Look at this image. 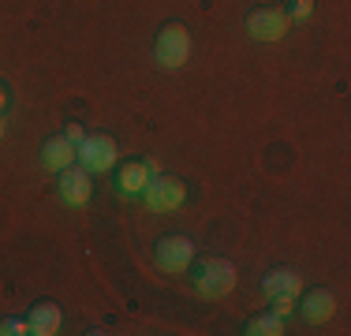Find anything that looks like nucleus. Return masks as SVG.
Masks as SVG:
<instances>
[{"instance_id": "15", "label": "nucleus", "mask_w": 351, "mask_h": 336, "mask_svg": "<svg viewBox=\"0 0 351 336\" xmlns=\"http://www.w3.org/2000/svg\"><path fill=\"white\" fill-rule=\"evenodd\" d=\"M27 317H4L0 322V336H27Z\"/></svg>"}, {"instance_id": "4", "label": "nucleus", "mask_w": 351, "mask_h": 336, "mask_svg": "<svg viewBox=\"0 0 351 336\" xmlns=\"http://www.w3.org/2000/svg\"><path fill=\"white\" fill-rule=\"evenodd\" d=\"M154 262H157L161 273H172V276L176 273H187V269L195 265V239H187V235H180V232L157 239Z\"/></svg>"}, {"instance_id": "6", "label": "nucleus", "mask_w": 351, "mask_h": 336, "mask_svg": "<svg viewBox=\"0 0 351 336\" xmlns=\"http://www.w3.org/2000/svg\"><path fill=\"white\" fill-rule=\"evenodd\" d=\"M116 154H120V149H116V142L108 139V134H86V139L79 142V161L90 176L94 172H112Z\"/></svg>"}, {"instance_id": "1", "label": "nucleus", "mask_w": 351, "mask_h": 336, "mask_svg": "<svg viewBox=\"0 0 351 336\" xmlns=\"http://www.w3.org/2000/svg\"><path fill=\"white\" fill-rule=\"evenodd\" d=\"M236 288V265L228 258H206L195 269V291L206 299H224Z\"/></svg>"}, {"instance_id": "13", "label": "nucleus", "mask_w": 351, "mask_h": 336, "mask_svg": "<svg viewBox=\"0 0 351 336\" xmlns=\"http://www.w3.org/2000/svg\"><path fill=\"white\" fill-rule=\"evenodd\" d=\"M243 333H247V336H280V333H284V317L273 314V310H265V314L250 317Z\"/></svg>"}, {"instance_id": "2", "label": "nucleus", "mask_w": 351, "mask_h": 336, "mask_svg": "<svg viewBox=\"0 0 351 336\" xmlns=\"http://www.w3.org/2000/svg\"><path fill=\"white\" fill-rule=\"evenodd\" d=\"M191 56V34L183 23H169V27H161L154 41V60L165 67V71H176V67H183Z\"/></svg>"}, {"instance_id": "11", "label": "nucleus", "mask_w": 351, "mask_h": 336, "mask_svg": "<svg viewBox=\"0 0 351 336\" xmlns=\"http://www.w3.org/2000/svg\"><path fill=\"white\" fill-rule=\"evenodd\" d=\"M79 161V146L68 139V134H53V139L41 146V165L49 168V172H64V168H71Z\"/></svg>"}, {"instance_id": "14", "label": "nucleus", "mask_w": 351, "mask_h": 336, "mask_svg": "<svg viewBox=\"0 0 351 336\" xmlns=\"http://www.w3.org/2000/svg\"><path fill=\"white\" fill-rule=\"evenodd\" d=\"M288 19H295V23H306L314 15V0H288Z\"/></svg>"}, {"instance_id": "16", "label": "nucleus", "mask_w": 351, "mask_h": 336, "mask_svg": "<svg viewBox=\"0 0 351 336\" xmlns=\"http://www.w3.org/2000/svg\"><path fill=\"white\" fill-rule=\"evenodd\" d=\"M64 134H68V139L75 142V146H79V142H82V139H86V131H82V128H79V123H68V131H64Z\"/></svg>"}, {"instance_id": "8", "label": "nucleus", "mask_w": 351, "mask_h": 336, "mask_svg": "<svg viewBox=\"0 0 351 336\" xmlns=\"http://www.w3.org/2000/svg\"><path fill=\"white\" fill-rule=\"evenodd\" d=\"M60 180H56V191H60V202L64 206H71V209H79V206H86L90 195H94V180H90V172L86 168H64V172H56Z\"/></svg>"}, {"instance_id": "18", "label": "nucleus", "mask_w": 351, "mask_h": 336, "mask_svg": "<svg viewBox=\"0 0 351 336\" xmlns=\"http://www.w3.org/2000/svg\"><path fill=\"white\" fill-rule=\"evenodd\" d=\"M4 131H8V123H4V112H0V139H4Z\"/></svg>"}, {"instance_id": "12", "label": "nucleus", "mask_w": 351, "mask_h": 336, "mask_svg": "<svg viewBox=\"0 0 351 336\" xmlns=\"http://www.w3.org/2000/svg\"><path fill=\"white\" fill-rule=\"evenodd\" d=\"M60 325H64V314H60L56 302H38V307L27 314L30 336H56V333H60Z\"/></svg>"}, {"instance_id": "10", "label": "nucleus", "mask_w": 351, "mask_h": 336, "mask_svg": "<svg viewBox=\"0 0 351 336\" xmlns=\"http://www.w3.org/2000/svg\"><path fill=\"white\" fill-rule=\"evenodd\" d=\"M154 176H157V165L154 161H128V165L120 168V176H116V191H120V195H128V198H138Z\"/></svg>"}, {"instance_id": "3", "label": "nucleus", "mask_w": 351, "mask_h": 336, "mask_svg": "<svg viewBox=\"0 0 351 336\" xmlns=\"http://www.w3.org/2000/svg\"><path fill=\"white\" fill-rule=\"evenodd\" d=\"M262 291L273 299V314L288 317V314H295V302H299V291H303V280H299L295 269H273V273L262 280Z\"/></svg>"}, {"instance_id": "7", "label": "nucleus", "mask_w": 351, "mask_h": 336, "mask_svg": "<svg viewBox=\"0 0 351 336\" xmlns=\"http://www.w3.org/2000/svg\"><path fill=\"white\" fill-rule=\"evenodd\" d=\"M288 15H284V8H254V12L247 15V34L254 41H280L284 34H288Z\"/></svg>"}, {"instance_id": "17", "label": "nucleus", "mask_w": 351, "mask_h": 336, "mask_svg": "<svg viewBox=\"0 0 351 336\" xmlns=\"http://www.w3.org/2000/svg\"><path fill=\"white\" fill-rule=\"evenodd\" d=\"M4 108H8V90L0 86V112H4Z\"/></svg>"}, {"instance_id": "5", "label": "nucleus", "mask_w": 351, "mask_h": 336, "mask_svg": "<svg viewBox=\"0 0 351 336\" xmlns=\"http://www.w3.org/2000/svg\"><path fill=\"white\" fill-rule=\"evenodd\" d=\"M142 202H146V209H154V213H176V209L187 202V187H183V180H176V176H154V180L146 183V191H142Z\"/></svg>"}, {"instance_id": "9", "label": "nucleus", "mask_w": 351, "mask_h": 336, "mask_svg": "<svg viewBox=\"0 0 351 336\" xmlns=\"http://www.w3.org/2000/svg\"><path fill=\"white\" fill-rule=\"evenodd\" d=\"M295 310H299V317H303L306 325H325V322H332V314H337V296L325 291V288H314V291H306V296H299Z\"/></svg>"}]
</instances>
